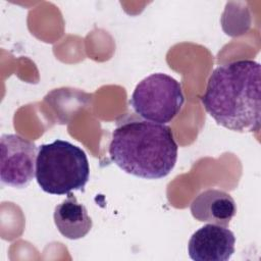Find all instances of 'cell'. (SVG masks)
<instances>
[{
  "instance_id": "6da1fadb",
  "label": "cell",
  "mask_w": 261,
  "mask_h": 261,
  "mask_svg": "<svg viewBox=\"0 0 261 261\" xmlns=\"http://www.w3.org/2000/svg\"><path fill=\"white\" fill-rule=\"evenodd\" d=\"M261 66L242 59L211 72L201 102L217 124L238 133H254L261 122Z\"/></svg>"
},
{
  "instance_id": "7a4b0ae2",
  "label": "cell",
  "mask_w": 261,
  "mask_h": 261,
  "mask_svg": "<svg viewBox=\"0 0 261 261\" xmlns=\"http://www.w3.org/2000/svg\"><path fill=\"white\" fill-rule=\"evenodd\" d=\"M177 150L168 125L128 117L113 129L108 151L111 160L124 172L158 179L174 168Z\"/></svg>"
},
{
  "instance_id": "3957f363",
  "label": "cell",
  "mask_w": 261,
  "mask_h": 261,
  "mask_svg": "<svg viewBox=\"0 0 261 261\" xmlns=\"http://www.w3.org/2000/svg\"><path fill=\"white\" fill-rule=\"evenodd\" d=\"M89 177V161L82 148L64 140L39 147L36 179L45 193L67 195L72 191H84Z\"/></svg>"
},
{
  "instance_id": "277c9868",
  "label": "cell",
  "mask_w": 261,
  "mask_h": 261,
  "mask_svg": "<svg viewBox=\"0 0 261 261\" xmlns=\"http://www.w3.org/2000/svg\"><path fill=\"white\" fill-rule=\"evenodd\" d=\"M185 102L182 88L172 76L157 72L142 80L135 88L129 104L143 119L165 124L173 120Z\"/></svg>"
},
{
  "instance_id": "5b68a950",
  "label": "cell",
  "mask_w": 261,
  "mask_h": 261,
  "mask_svg": "<svg viewBox=\"0 0 261 261\" xmlns=\"http://www.w3.org/2000/svg\"><path fill=\"white\" fill-rule=\"evenodd\" d=\"M37 146L15 134H5L0 139V178L2 184L27 188L36 176Z\"/></svg>"
},
{
  "instance_id": "8992f818",
  "label": "cell",
  "mask_w": 261,
  "mask_h": 261,
  "mask_svg": "<svg viewBox=\"0 0 261 261\" xmlns=\"http://www.w3.org/2000/svg\"><path fill=\"white\" fill-rule=\"evenodd\" d=\"M234 244L236 237L230 229L209 223L192 234L188 252L195 261H227L234 253Z\"/></svg>"
},
{
  "instance_id": "52a82bcc",
  "label": "cell",
  "mask_w": 261,
  "mask_h": 261,
  "mask_svg": "<svg viewBox=\"0 0 261 261\" xmlns=\"http://www.w3.org/2000/svg\"><path fill=\"white\" fill-rule=\"evenodd\" d=\"M190 209L196 220L226 227L237 213V204L228 193L208 189L193 200Z\"/></svg>"
},
{
  "instance_id": "ba28073f",
  "label": "cell",
  "mask_w": 261,
  "mask_h": 261,
  "mask_svg": "<svg viewBox=\"0 0 261 261\" xmlns=\"http://www.w3.org/2000/svg\"><path fill=\"white\" fill-rule=\"evenodd\" d=\"M53 218L58 231L68 240H79L86 237L93 225L87 208L76 201L71 192L67 194L65 200L55 207Z\"/></svg>"
}]
</instances>
